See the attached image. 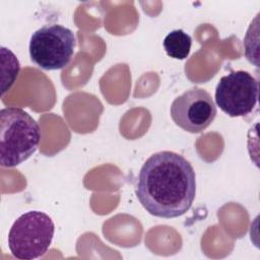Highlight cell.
<instances>
[{
    "label": "cell",
    "instance_id": "ba28073f",
    "mask_svg": "<svg viewBox=\"0 0 260 260\" xmlns=\"http://www.w3.org/2000/svg\"><path fill=\"white\" fill-rule=\"evenodd\" d=\"M1 62H2V95L15 82L20 65L16 56L7 48L1 47Z\"/></svg>",
    "mask_w": 260,
    "mask_h": 260
},
{
    "label": "cell",
    "instance_id": "7a4b0ae2",
    "mask_svg": "<svg viewBox=\"0 0 260 260\" xmlns=\"http://www.w3.org/2000/svg\"><path fill=\"white\" fill-rule=\"evenodd\" d=\"M38 122L15 107L0 110V165L13 168L30 157L41 141Z\"/></svg>",
    "mask_w": 260,
    "mask_h": 260
},
{
    "label": "cell",
    "instance_id": "3957f363",
    "mask_svg": "<svg viewBox=\"0 0 260 260\" xmlns=\"http://www.w3.org/2000/svg\"><path fill=\"white\" fill-rule=\"evenodd\" d=\"M55 233L53 219L45 212L31 210L21 214L8 233V248L13 257L32 260L47 253Z\"/></svg>",
    "mask_w": 260,
    "mask_h": 260
},
{
    "label": "cell",
    "instance_id": "8992f818",
    "mask_svg": "<svg viewBox=\"0 0 260 260\" xmlns=\"http://www.w3.org/2000/svg\"><path fill=\"white\" fill-rule=\"evenodd\" d=\"M170 112L180 128L190 133H200L213 122L216 106L205 89L194 87L176 98Z\"/></svg>",
    "mask_w": 260,
    "mask_h": 260
},
{
    "label": "cell",
    "instance_id": "52a82bcc",
    "mask_svg": "<svg viewBox=\"0 0 260 260\" xmlns=\"http://www.w3.org/2000/svg\"><path fill=\"white\" fill-rule=\"evenodd\" d=\"M162 45L168 56L177 60H184L190 53L192 39L183 29H174L166 36Z\"/></svg>",
    "mask_w": 260,
    "mask_h": 260
},
{
    "label": "cell",
    "instance_id": "6da1fadb",
    "mask_svg": "<svg viewBox=\"0 0 260 260\" xmlns=\"http://www.w3.org/2000/svg\"><path fill=\"white\" fill-rule=\"evenodd\" d=\"M135 194L143 208L153 216H182L195 199V171L189 160L177 152L153 153L139 171Z\"/></svg>",
    "mask_w": 260,
    "mask_h": 260
},
{
    "label": "cell",
    "instance_id": "5b68a950",
    "mask_svg": "<svg viewBox=\"0 0 260 260\" xmlns=\"http://www.w3.org/2000/svg\"><path fill=\"white\" fill-rule=\"evenodd\" d=\"M259 96L257 79L248 71H232L215 87V103L230 117H244L253 112Z\"/></svg>",
    "mask_w": 260,
    "mask_h": 260
},
{
    "label": "cell",
    "instance_id": "277c9868",
    "mask_svg": "<svg viewBox=\"0 0 260 260\" xmlns=\"http://www.w3.org/2000/svg\"><path fill=\"white\" fill-rule=\"evenodd\" d=\"M76 46L73 31L61 24H46L32 32L29 41L31 61L44 70H59L69 64Z\"/></svg>",
    "mask_w": 260,
    "mask_h": 260
}]
</instances>
